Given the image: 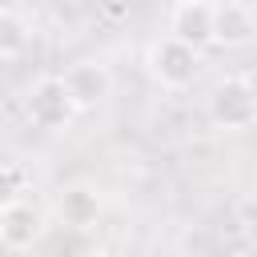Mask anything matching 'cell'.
I'll use <instances>...</instances> for the list:
<instances>
[{
  "label": "cell",
  "mask_w": 257,
  "mask_h": 257,
  "mask_svg": "<svg viewBox=\"0 0 257 257\" xmlns=\"http://www.w3.org/2000/svg\"><path fill=\"white\" fill-rule=\"evenodd\" d=\"M24 185H28V181H24V169L0 161V213L12 209L16 201H24Z\"/></svg>",
  "instance_id": "obj_10"
},
{
  "label": "cell",
  "mask_w": 257,
  "mask_h": 257,
  "mask_svg": "<svg viewBox=\"0 0 257 257\" xmlns=\"http://www.w3.org/2000/svg\"><path fill=\"white\" fill-rule=\"evenodd\" d=\"M76 112H80V108L72 104V96H68V88H64L60 76H40V80L28 88V96H24V116H28V124H36V128H44V133L68 128Z\"/></svg>",
  "instance_id": "obj_2"
},
{
  "label": "cell",
  "mask_w": 257,
  "mask_h": 257,
  "mask_svg": "<svg viewBox=\"0 0 257 257\" xmlns=\"http://www.w3.org/2000/svg\"><path fill=\"white\" fill-rule=\"evenodd\" d=\"M60 80H64V88H68V96H72V104L80 112L104 104L108 92H112V72L100 60H76V64H68L60 72Z\"/></svg>",
  "instance_id": "obj_4"
},
{
  "label": "cell",
  "mask_w": 257,
  "mask_h": 257,
  "mask_svg": "<svg viewBox=\"0 0 257 257\" xmlns=\"http://www.w3.org/2000/svg\"><path fill=\"white\" fill-rule=\"evenodd\" d=\"M44 233V213L32 209L28 201H16L12 209L0 213V245L12 253V249H36Z\"/></svg>",
  "instance_id": "obj_7"
},
{
  "label": "cell",
  "mask_w": 257,
  "mask_h": 257,
  "mask_svg": "<svg viewBox=\"0 0 257 257\" xmlns=\"http://www.w3.org/2000/svg\"><path fill=\"white\" fill-rule=\"evenodd\" d=\"M213 8L217 4H173L169 12V36L185 40L189 48H209L217 44V32H213Z\"/></svg>",
  "instance_id": "obj_6"
},
{
  "label": "cell",
  "mask_w": 257,
  "mask_h": 257,
  "mask_svg": "<svg viewBox=\"0 0 257 257\" xmlns=\"http://www.w3.org/2000/svg\"><path fill=\"white\" fill-rule=\"evenodd\" d=\"M229 4H237V8H249V12H257V0H229Z\"/></svg>",
  "instance_id": "obj_13"
},
{
  "label": "cell",
  "mask_w": 257,
  "mask_h": 257,
  "mask_svg": "<svg viewBox=\"0 0 257 257\" xmlns=\"http://www.w3.org/2000/svg\"><path fill=\"white\" fill-rule=\"evenodd\" d=\"M92 257H120V253H112V249H100V253H92Z\"/></svg>",
  "instance_id": "obj_15"
},
{
  "label": "cell",
  "mask_w": 257,
  "mask_h": 257,
  "mask_svg": "<svg viewBox=\"0 0 257 257\" xmlns=\"http://www.w3.org/2000/svg\"><path fill=\"white\" fill-rule=\"evenodd\" d=\"M8 257H40V253H36V249H12Z\"/></svg>",
  "instance_id": "obj_12"
},
{
  "label": "cell",
  "mask_w": 257,
  "mask_h": 257,
  "mask_svg": "<svg viewBox=\"0 0 257 257\" xmlns=\"http://www.w3.org/2000/svg\"><path fill=\"white\" fill-rule=\"evenodd\" d=\"M241 80H245V88L253 92V100H257V64L249 68V72H241Z\"/></svg>",
  "instance_id": "obj_11"
},
{
  "label": "cell",
  "mask_w": 257,
  "mask_h": 257,
  "mask_svg": "<svg viewBox=\"0 0 257 257\" xmlns=\"http://www.w3.org/2000/svg\"><path fill=\"white\" fill-rule=\"evenodd\" d=\"M209 120L225 133H241V128H253L257 124V100L253 92L245 88L241 76H225L213 84L209 92Z\"/></svg>",
  "instance_id": "obj_3"
},
{
  "label": "cell",
  "mask_w": 257,
  "mask_h": 257,
  "mask_svg": "<svg viewBox=\"0 0 257 257\" xmlns=\"http://www.w3.org/2000/svg\"><path fill=\"white\" fill-rule=\"evenodd\" d=\"M173 4H217V0H173Z\"/></svg>",
  "instance_id": "obj_14"
},
{
  "label": "cell",
  "mask_w": 257,
  "mask_h": 257,
  "mask_svg": "<svg viewBox=\"0 0 257 257\" xmlns=\"http://www.w3.org/2000/svg\"><path fill=\"white\" fill-rule=\"evenodd\" d=\"M28 40H32L28 20H24L16 8H0V60H16V56H24Z\"/></svg>",
  "instance_id": "obj_9"
},
{
  "label": "cell",
  "mask_w": 257,
  "mask_h": 257,
  "mask_svg": "<svg viewBox=\"0 0 257 257\" xmlns=\"http://www.w3.org/2000/svg\"><path fill=\"white\" fill-rule=\"evenodd\" d=\"M100 209H104L100 193H96L92 185H84V181L64 185V189L56 193V205H52V213L60 217V225H68V229H76V233L92 229V225L100 221Z\"/></svg>",
  "instance_id": "obj_5"
},
{
  "label": "cell",
  "mask_w": 257,
  "mask_h": 257,
  "mask_svg": "<svg viewBox=\"0 0 257 257\" xmlns=\"http://www.w3.org/2000/svg\"><path fill=\"white\" fill-rule=\"evenodd\" d=\"M213 32H217V44L225 48H241L257 36V16L249 8H237L229 0H217L213 8Z\"/></svg>",
  "instance_id": "obj_8"
},
{
  "label": "cell",
  "mask_w": 257,
  "mask_h": 257,
  "mask_svg": "<svg viewBox=\"0 0 257 257\" xmlns=\"http://www.w3.org/2000/svg\"><path fill=\"white\" fill-rule=\"evenodd\" d=\"M145 68H149V76H153L161 88L181 92V88H189V84L197 80V72H201V52L165 32V36H157V40L145 48Z\"/></svg>",
  "instance_id": "obj_1"
}]
</instances>
